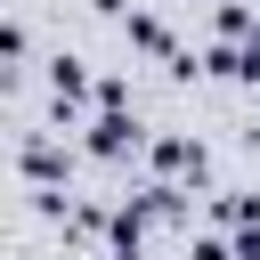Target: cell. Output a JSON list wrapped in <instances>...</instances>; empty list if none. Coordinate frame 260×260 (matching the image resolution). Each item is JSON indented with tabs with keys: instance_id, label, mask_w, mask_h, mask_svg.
Wrapping results in <instances>:
<instances>
[{
	"instance_id": "6da1fadb",
	"label": "cell",
	"mask_w": 260,
	"mask_h": 260,
	"mask_svg": "<svg viewBox=\"0 0 260 260\" xmlns=\"http://www.w3.org/2000/svg\"><path fill=\"white\" fill-rule=\"evenodd\" d=\"M138 146H146L138 114H130V106H98V122H89V154H98V162H122V154H138Z\"/></svg>"
},
{
	"instance_id": "7a4b0ae2",
	"label": "cell",
	"mask_w": 260,
	"mask_h": 260,
	"mask_svg": "<svg viewBox=\"0 0 260 260\" xmlns=\"http://www.w3.org/2000/svg\"><path fill=\"white\" fill-rule=\"evenodd\" d=\"M122 41H130L138 57H179V49H171V24H162V16H146V8H130V16H122Z\"/></svg>"
},
{
	"instance_id": "3957f363",
	"label": "cell",
	"mask_w": 260,
	"mask_h": 260,
	"mask_svg": "<svg viewBox=\"0 0 260 260\" xmlns=\"http://www.w3.org/2000/svg\"><path fill=\"white\" fill-rule=\"evenodd\" d=\"M49 98H57V114H65V106H81V98H89V65L57 49V57H49Z\"/></svg>"
},
{
	"instance_id": "277c9868",
	"label": "cell",
	"mask_w": 260,
	"mask_h": 260,
	"mask_svg": "<svg viewBox=\"0 0 260 260\" xmlns=\"http://www.w3.org/2000/svg\"><path fill=\"white\" fill-rule=\"evenodd\" d=\"M146 154H154V171H195V179H203V146H195V138H154Z\"/></svg>"
},
{
	"instance_id": "5b68a950",
	"label": "cell",
	"mask_w": 260,
	"mask_h": 260,
	"mask_svg": "<svg viewBox=\"0 0 260 260\" xmlns=\"http://www.w3.org/2000/svg\"><path fill=\"white\" fill-rule=\"evenodd\" d=\"M211 24H219V41H236V49H244V41L260 32V16H252L244 0H219V8H211Z\"/></svg>"
},
{
	"instance_id": "8992f818",
	"label": "cell",
	"mask_w": 260,
	"mask_h": 260,
	"mask_svg": "<svg viewBox=\"0 0 260 260\" xmlns=\"http://www.w3.org/2000/svg\"><path fill=\"white\" fill-rule=\"evenodd\" d=\"M0 57H8V73H24V57H32V32H24V16H8V24H0Z\"/></svg>"
},
{
	"instance_id": "52a82bcc",
	"label": "cell",
	"mask_w": 260,
	"mask_h": 260,
	"mask_svg": "<svg viewBox=\"0 0 260 260\" xmlns=\"http://www.w3.org/2000/svg\"><path fill=\"white\" fill-rule=\"evenodd\" d=\"M187 260H236V244H219V236H195V244H187Z\"/></svg>"
},
{
	"instance_id": "ba28073f",
	"label": "cell",
	"mask_w": 260,
	"mask_h": 260,
	"mask_svg": "<svg viewBox=\"0 0 260 260\" xmlns=\"http://www.w3.org/2000/svg\"><path fill=\"white\" fill-rule=\"evenodd\" d=\"M236 260H260V228H236Z\"/></svg>"
},
{
	"instance_id": "9c48e42d",
	"label": "cell",
	"mask_w": 260,
	"mask_h": 260,
	"mask_svg": "<svg viewBox=\"0 0 260 260\" xmlns=\"http://www.w3.org/2000/svg\"><path fill=\"white\" fill-rule=\"evenodd\" d=\"M106 260H146V244H106Z\"/></svg>"
}]
</instances>
